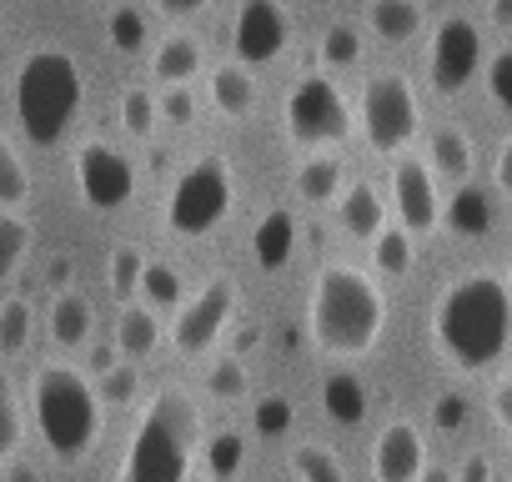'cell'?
I'll list each match as a JSON object with an SVG mask.
<instances>
[{"label":"cell","mask_w":512,"mask_h":482,"mask_svg":"<svg viewBox=\"0 0 512 482\" xmlns=\"http://www.w3.org/2000/svg\"><path fill=\"white\" fill-rule=\"evenodd\" d=\"M487 96L497 101V111L512 116V46L487 61Z\"/></svg>","instance_id":"60d3db41"},{"label":"cell","mask_w":512,"mask_h":482,"mask_svg":"<svg viewBox=\"0 0 512 482\" xmlns=\"http://www.w3.org/2000/svg\"><path fill=\"white\" fill-rule=\"evenodd\" d=\"M492 417H497V427L502 432H512V367L497 377V387H492Z\"/></svg>","instance_id":"7bdbcfd3"},{"label":"cell","mask_w":512,"mask_h":482,"mask_svg":"<svg viewBox=\"0 0 512 482\" xmlns=\"http://www.w3.org/2000/svg\"><path fill=\"white\" fill-rule=\"evenodd\" d=\"M31 407H36V427L46 437V447L61 462H81L96 437H101V392L91 387L86 372L66 367V362H46L31 382Z\"/></svg>","instance_id":"5b68a950"},{"label":"cell","mask_w":512,"mask_h":482,"mask_svg":"<svg viewBox=\"0 0 512 482\" xmlns=\"http://www.w3.org/2000/svg\"><path fill=\"white\" fill-rule=\"evenodd\" d=\"M201 457V407L186 387H161L121 457L116 482H186Z\"/></svg>","instance_id":"3957f363"},{"label":"cell","mask_w":512,"mask_h":482,"mask_svg":"<svg viewBox=\"0 0 512 482\" xmlns=\"http://www.w3.org/2000/svg\"><path fill=\"white\" fill-rule=\"evenodd\" d=\"M322 412L332 417V422H342V427H357L362 417H367V387H362V377L357 372H327L322 377Z\"/></svg>","instance_id":"ac0fdd59"},{"label":"cell","mask_w":512,"mask_h":482,"mask_svg":"<svg viewBox=\"0 0 512 482\" xmlns=\"http://www.w3.org/2000/svg\"><path fill=\"white\" fill-rule=\"evenodd\" d=\"M422 482H452V472H442V467H427V472H422Z\"/></svg>","instance_id":"f907efd6"},{"label":"cell","mask_w":512,"mask_h":482,"mask_svg":"<svg viewBox=\"0 0 512 482\" xmlns=\"http://www.w3.org/2000/svg\"><path fill=\"white\" fill-rule=\"evenodd\" d=\"M161 6V16H171V21H186V16H201L211 0H156Z\"/></svg>","instance_id":"f6af8a7d"},{"label":"cell","mask_w":512,"mask_h":482,"mask_svg":"<svg viewBox=\"0 0 512 482\" xmlns=\"http://www.w3.org/2000/svg\"><path fill=\"white\" fill-rule=\"evenodd\" d=\"M297 196L312 206H327L342 196V161L337 156H307L297 166Z\"/></svg>","instance_id":"d4e9b609"},{"label":"cell","mask_w":512,"mask_h":482,"mask_svg":"<svg viewBox=\"0 0 512 482\" xmlns=\"http://www.w3.org/2000/svg\"><path fill=\"white\" fill-rule=\"evenodd\" d=\"M322 61H327V71H352V66L362 61V31L347 26V21L327 26V36H322Z\"/></svg>","instance_id":"f546056e"},{"label":"cell","mask_w":512,"mask_h":482,"mask_svg":"<svg viewBox=\"0 0 512 482\" xmlns=\"http://www.w3.org/2000/svg\"><path fill=\"white\" fill-rule=\"evenodd\" d=\"M206 392H211V402H241L246 397V362L231 352V357H221L211 372H206Z\"/></svg>","instance_id":"d590c367"},{"label":"cell","mask_w":512,"mask_h":482,"mask_svg":"<svg viewBox=\"0 0 512 482\" xmlns=\"http://www.w3.org/2000/svg\"><path fill=\"white\" fill-rule=\"evenodd\" d=\"M241 462H246V437H241V432H216V437L201 442V467H206L216 482H231V477L241 472Z\"/></svg>","instance_id":"4316f807"},{"label":"cell","mask_w":512,"mask_h":482,"mask_svg":"<svg viewBox=\"0 0 512 482\" xmlns=\"http://www.w3.org/2000/svg\"><path fill=\"white\" fill-rule=\"evenodd\" d=\"M507 287H512V267H507Z\"/></svg>","instance_id":"816d5d0a"},{"label":"cell","mask_w":512,"mask_h":482,"mask_svg":"<svg viewBox=\"0 0 512 482\" xmlns=\"http://www.w3.org/2000/svg\"><path fill=\"white\" fill-rule=\"evenodd\" d=\"M282 121H287V136H292L302 151H317V146L347 141V131H352V106H347V96L337 91V81H332L327 71H312V76H302V81L287 91Z\"/></svg>","instance_id":"52a82bcc"},{"label":"cell","mask_w":512,"mask_h":482,"mask_svg":"<svg viewBox=\"0 0 512 482\" xmlns=\"http://www.w3.org/2000/svg\"><path fill=\"white\" fill-rule=\"evenodd\" d=\"M231 206H236V181H231L221 156H206L191 171H181V181L171 186L166 226L176 236H206V231H216L231 216Z\"/></svg>","instance_id":"8992f818"},{"label":"cell","mask_w":512,"mask_h":482,"mask_svg":"<svg viewBox=\"0 0 512 482\" xmlns=\"http://www.w3.org/2000/svg\"><path fill=\"white\" fill-rule=\"evenodd\" d=\"M6 482H41V472H36L31 462H16V457H11V462H6Z\"/></svg>","instance_id":"bcb514c9"},{"label":"cell","mask_w":512,"mask_h":482,"mask_svg":"<svg viewBox=\"0 0 512 482\" xmlns=\"http://www.w3.org/2000/svg\"><path fill=\"white\" fill-rule=\"evenodd\" d=\"M462 482H487V457H467L462 462Z\"/></svg>","instance_id":"7dc6e473"},{"label":"cell","mask_w":512,"mask_h":482,"mask_svg":"<svg viewBox=\"0 0 512 482\" xmlns=\"http://www.w3.org/2000/svg\"><path fill=\"white\" fill-rule=\"evenodd\" d=\"M31 196V176H26V166H21V156H16V146L0 136V211H11L16 201H26Z\"/></svg>","instance_id":"e575fe53"},{"label":"cell","mask_w":512,"mask_h":482,"mask_svg":"<svg viewBox=\"0 0 512 482\" xmlns=\"http://www.w3.org/2000/svg\"><path fill=\"white\" fill-rule=\"evenodd\" d=\"M81 96H86V81H81V66L71 51L61 46H41L21 61L16 71V116H21V131L36 141V146H61L76 111H81Z\"/></svg>","instance_id":"277c9868"},{"label":"cell","mask_w":512,"mask_h":482,"mask_svg":"<svg viewBox=\"0 0 512 482\" xmlns=\"http://www.w3.org/2000/svg\"><path fill=\"white\" fill-rule=\"evenodd\" d=\"M442 226L452 236H487L492 231V201L477 186H457L452 201H442Z\"/></svg>","instance_id":"d6986e66"},{"label":"cell","mask_w":512,"mask_h":482,"mask_svg":"<svg viewBox=\"0 0 512 482\" xmlns=\"http://www.w3.org/2000/svg\"><path fill=\"white\" fill-rule=\"evenodd\" d=\"M136 392H141V372H136L131 362H116L111 372H101V402H111V407H131Z\"/></svg>","instance_id":"ab89813d"},{"label":"cell","mask_w":512,"mask_h":482,"mask_svg":"<svg viewBox=\"0 0 512 482\" xmlns=\"http://www.w3.org/2000/svg\"><path fill=\"white\" fill-rule=\"evenodd\" d=\"M76 186H81L86 206H96V211H121V206L131 201V191H136V166H131V156H121L116 146L86 141V146L76 151Z\"/></svg>","instance_id":"8fae6325"},{"label":"cell","mask_w":512,"mask_h":482,"mask_svg":"<svg viewBox=\"0 0 512 482\" xmlns=\"http://www.w3.org/2000/svg\"><path fill=\"white\" fill-rule=\"evenodd\" d=\"M141 272H146V257H141L136 247H116L111 262H106V277H111V292H116V297L141 292Z\"/></svg>","instance_id":"74e56055"},{"label":"cell","mask_w":512,"mask_h":482,"mask_svg":"<svg viewBox=\"0 0 512 482\" xmlns=\"http://www.w3.org/2000/svg\"><path fill=\"white\" fill-rule=\"evenodd\" d=\"M337 221H342V231L352 241H377L387 231V201L377 196V186L357 181V186H347L337 196Z\"/></svg>","instance_id":"9a60e30c"},{"label":"cell","mask_w":512,"mask_h":482,"mask_svg":"<svg viewBox=\"0 0 512 482\" xmlns=\"http://www.w3.org/2000/svg\"><path fill=\"white\" fill-rule=\"evenodd\" d=\"M31 252V226L16 211H0V282H11Z\"/></svg>","instance_id":"83f0119b"},{"label":"cell","mask_w":512,"mask_h":482,"mask_svg":"<svg viewBox=\"0 0 512 482\" xmlns=\"http://www.w3.org/2000/svg\"><path fill=\"white\" fill-rule=\"evenodd\" d=\"M382 327H387L382 287L347 262H327L312 282V297H307L312 347L327 352V357H362V352L377 347Z\"/></svg>","instance_id":"7a4b0ae2"},{"label":"cell","mask_w":512,"mask_h":482,"mask_svg":"<svg viewBox=\"0 0 512 482\" xmlns=\"http://www.w3.org/2000/svg\"><path fill=\"white\" fill-rule=\"evenodd\" d=\"M161 121H166V126H191V121H196V96H191V86H166V96H161Z\"/></svg>","instance_id":"b9f144b4"},{"label":"cell","mask_w":512,"mask_h":482,"mask_svg":"<svg viewBox=\"0 0 512 482\" xmlns=\"http://www.w3.org/2000/svg\"><path fill=\"white\" fill-rule=\"evenodd\" d=\"M427 71H432V91H442V96L467 91V81L482 71V31H477L467 16H447V21L432 31Z\"/></svg>","instance_id":"30bf717a"},{"label":"cell","mask_w":512,"mask_h":482,"mask_svg":"<svg viewBox=\"0 0 512 482\" xmlns=\"http://www.w3.org/2000/svg\"><path fill=\"white\" fill-rule=\"evenodd\" d=\"M427 166H432L437 176L467 181V176H472V141H467L457 126H437L432 141H427Z\"/></svg>","instance_id":"cb8c5ba5"},{"label":"cell","mask_w":512,"mask_h":482,"mask_svg":"<svg viewBox=\"0 0 512 482\" xmlns=\"http://www.w3.org/2000/svg\"><path fill=\"white\" fill-rule=\"evenodd\" d=\"M231 312H236V282L231 277H211L191 302L176 307V322H171V347L181 357H206L221 332L231 327Z\"/></svg>","instance_id":"9c48e42d"},{"label":"cell","mask_w":512,"mask_h":482,"mask_svg":"<svg viewBox=\"0 0 512 482\" xmlns=\"http://www.w3.org/2000/svg\"><path fill=\"white\" fill-rule=\"evenodd\" d=\"M141 297H146L151 312L181 307V272L166 267V262H146V272H141Z\"/></svg>","instance_id":"f1b7e54d"},{"label":"cell","mask_w":512,"mask_h":482,"mask_svg":"<svg viewBox=\"0 0 512 482\" xmlns=\"http://www.w3.org/2000/svg\"><path fill=\"white\" fill-rule=\"evenodd\" d=\"M26 342H31V302L11 297L6 307H0V357L26 352Z\"/></svg>","instance_id":"836d02e7"},{"label":"cell","mask_w":512,"mask_h":482,"mask_svg":"<svg viewBox=\"0 0 512 482\" xmlns=\"http://www.w3.org/2000/svg\"><path fill=\"white\" fill-rule=\"evenodd\" d=\"M427 442L412 422H387L372 442V477L377 482H422Z\"/></svg>","instance_id":"5bb4252c"},{"label":"cell","mask_w":512,"mask_h":482,"mask_svg":"<svg viewBox=\"0 0 512 482\" xmlns=\"http://www.w3.org/2000/svg\"><path fill=\"white\" fill-rule=\"evenodd\" d=\"M91 302L81 297V292H61L56 302H51V342L56 347H66V352H81L86 342H91Z\"/></svg>","instance_id":"ffe728a7"},{"label":"cell","mask_w":512,"mask_h":482,"mask_svg":"<svg viewBox=\"0 0 512 482\" xmlns=\"http://www.w3.org/2000/svg\"><path fill=\"white\" fill-rule=\"evenodd\" d=\"M196 71H201V41H191V36H166L151 56V76L161 86H186Z\"/></svg>","instance_id":"44dd1931"},{"label":"cell","mask_w":512,"mask_h":482,"mask_svg":"<svg viewBox=\"0 0 512 482\" xmlns=\"http://www.w3.org/2000/svg\"><path fill=\"white\" fill-rule=\"evenodd\" d=\"M372 262H377V272H382L387 282H402V277L412 272V262H417L412 231H402V226H387V231L372 241Z\"/></svg>","instance_id":"484cf974"},{"label":"cell","mask_w":512,"mask_h":482,"mask_svg":"<svg viewBox=\"0 0 512 482\" xmlns=\"http://www.w3.org/2000/svg\"><path fill=\"white\" fill-rule=\"evenodd\" d=\"M392 211L402 221V231L412 236H427L442 226V196H437V171L417 156L397 161L392 171Z\"/></svg>","instance_id":"4fadbf2b"},{"label":"cell","mask_w":512,"mask_h":482,"mask_svg":"<svg viewBox=\"0 0 512 482\" xmlns=\"http://www.w3.org/2000/svg\"><path fill=\"white\" fill-rule=\"evenodd\" d=\"M357 121H362V136L377 156H397L417 136V91H412V81L397 76V71L367 76Z\"/></svg>","instance_id":"ba28073f"},{"label":"cell","mask_w":512,"mask_h":482,"mask_svg":"<svg viewBox=\"0 0 512 482\" xmlns=\"http://www.w3.org/2000/svg\"><path fill=\"white\" fill-rule=\"evenodd\" d=\"M292 21L282 11V0H241L236 21H231V46L241 66H267L287 51Z\"/></svg>","instance_id":"7c38bea8"},{"label":"cell","mask_w":512,"mask_h":482,"mask_svg":"<svg viewBox=\"0 0 512 482\" xmlns=\"http://www.w3.org/2000/svg\"><path fill=\"white\" fill-rule=\"evenodd\" d=\"M211 101H216V111H221V116H231V121L251 116V106H256V81H251V66H241V61L216 66V71H211Z\"/></svg>","instance_id":"e0dca14e"},{"label":"cell","mask_w":512,"mask_h":482,"mask_svg":"<svg viewBox=\"0 0 512 482\" xmlns=\"http://www.w3.org/2000/svg\"><path fill=\"white\" fill-rule=\"evenodd\" d=\"M367 26H372L377 41L402 46V41H412L422 31V6H417V0H372Z\"/></svg>","instance_id":"7402d4cb"},{"label":"cell","mask_w":512,"mask_h":482,"mask_svg":"<svg viewBox=\"0 0 512 482\" xmlns=\"http://www.w3.org/2000/svg\"><path fill=\"white\" fill-rule=\"evenodd\" d=\"M161 121V96H151L146 86H131L126 96H121V126L131 131V136H151V126Z\"/></svg>","instance_id":"1f68e13d"},{"label":"cell","mask_w":512,"mask_h":482,"mask_svg":"<svg viewBox=\"0 0 512 482\" xmlns=\"http://www.w3.org/2000/svg\"><path fill=\"white\" fill-rule=\"evenodd\" d=\"M126 6H131V0H126Z\"/></svg>","instance_id":"f5cc1de1"},{"label":"cell","mask_w":512,"mask_h":482,"mask_svg":"<svg viewBox=\"0 0 512 482\" xmlns=\"http://www.w3.org/2000/svg\"><path fill=\"white\" fill-rule=\"evenodd\" d=\"M492 176H497V191L512 196V136L497 146V161H492Z\"/></svg>","instance_id":"ee69618b"},{"label":"cell","mask_w":512,"mask_h":482,"mask_svg":"<svg viewBox=\"0 0 512 482\" xmlns=\"http://www.w3.org/2000/svg\"><path fill=\"white\" fill-rule=\"evenodd\" d=\"M292 417H297V412H292V402H287L282 392H272V397H262V402L251 407V427L262 432V437H282V432L292 427Z\"/></svg>","instance_id":"f35d334b"},{"label":"cell","mask_w":512,"mask_h":482,"mask_svg":"<svg viewBox=\"0 0 512 482\" xmlns=\"http://www.w3.org/2000/svg\"><path fill=\"white\" fill-rule=\"evenodd\" d=\"M156 347H161V322H156V312H151V307H126L121 322H116V352H121L126 362H141V357H151Z\"/></svg>","instance_id":"603a6c76"},{"label":"cell","mask_w":512,"mask_h":482,"mask_svg":"<svg viewBox=\"0 0 512 482\" xmlns=\"http://www.w3.org/2000/svg\"><path fill=\"white\" fill-rule=\"evenodd\" d=\"M292 472H297L302 482H347V477H342V462H337L327 447H317V442L292 447Z\"/></svg>","instance_id":"d6a6232c"},{"label":"cell","mask_w":512,"mask_h":482,"mask_svg":"<svg viewBox=\"0 0 512 482\" xmlns=\"http://www.w3.org/2000/svg\"><path fill=\"white\" fill-rule=\"evenodd\" d=\"M106 36H111V46L121 56H141L146 51V16L136 6H116L111 21H106Z\"/></svg>","instance_id":"4dcf8cb0"},{"label":"cell","mask_w":512,"mask_h":482,"mask_svg":"<svg viewBox=\"0 0 512 482\" xmlns=\"http://www.w3.org/2000/svg\"><path fill=\"white\" fill-rule=\"evenodd\" d=\"M492 21L497 26H512V0H492Z\"/></svg>","instance_id":"681fc988"},{"label":"cell","mask_w":512,"mask_h":482,"mask_svg":"<svg viewBox=\"0 0 512 482\" xmlns=\"http://www.w3.org/2000/svg\"><path fill=\"white\" fill-rule=\"evenodd\" d=\"M251 252H256V267H262V272H282L292 262V252H297V221H292V211H267L262 226H256V236H251Z\"/></svg>","instance_id":"2e32d148"},{"label":"cell","mask_w":512,"mask_h":482,"mask_svg":"<svg viewBox=\"0 0 512 482\" xmlns=\"http://www.w3.org/2000/svg\"><path fill=\"white\" fill-rule=\"evenodd\" d=\"M91 367H96V372H111V367H116V352H111V347H96V352H91Z\"/></svg>","instance_id":"c3c4849f"},{"label":"cell","mask_w":512,"mask_h":482,"mask_svg":"<svg viewBox=\"0 0 512 482\" xmlns=\"http://www.w3.org/2000/svg\"><path fill=\"white\" fill-rule=\"evenodd\" d=\"M16 447H21V402H16V387L0 377V472L16 457Z\"/></svg>","instance_id":"8d00e7d4"},{"label":"cell","mask_w":512,"mask_h":482,"mask_svg":"<svg viewBox=\"0 0 512 482\" xmlns=\"http://www.w3.org/2000/svg\"><path fill=\"white\" fill-rule=\"evenodd\" d=\"M432 342L462 372H487L512 347V287L492 272H462L432 307Z\"/></svg>","instance_id":"6da1fadb"}]
</instances>
